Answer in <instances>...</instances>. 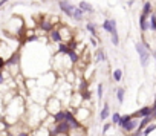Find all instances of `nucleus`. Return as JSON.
Wrapping results in <instances>:
<instances>
[{"instance_id":"obj_1","label":"nucleus","mask_w":156,"mask_h":136,"mask_svg":"<svg viewBox=\"0 0 156 136\" xmlns=\"http://www.w3.org/2000/svg\"><path fill=\"white\" fill-rule=\"evenodd\" d=\"M135 49H136V52H138V55H139V63H141V67H142V69H145V67L148 66L150 58H151V51H153V49H148V47H147L142 41L136 43V44H135Z\"/></svg>"},{"instance_id":"obj_2","label":"nucleus","mask_w":156,"mask_h":136,"mask_svg":"<svg viewBox=\"0 0 156 136\" xmlns=\"http://www.w3.org/2000/svg\"><path fill=\"white\" fill-rule=\"evenodd\" d=\"M44 109L48 110L49 115H55L58 110L63 109V103H61V99H60L57 95H51V96L48 98V101H46V107H44Z\"/></svg>"},{"instance_id":"obj_3","label":"nucleus","mask_w":156,"mask_h":136,"mask_svg":"<svg viewBox=\"0 0 156 136\" xmlns=\"http://www.w3.org/2000/svg\"><path fill=\"white\" fill-rule=\"evenodd\" d=\"M73 112H75L76 119H78V121H81L83 124L92 118V109H90V107H87V106H84V104H83V106H80L78 109H75Z\"/></svg>"},{"instance_id":"obj_4","label":"nucleus","mask_w":156,"mask_h":136,"mask_svg":"<svg viewBox=\"0 0 156 136\" xmlns=\"http://www.w3.org/2000/svg\"><path fill=\"white\" fill-rule=\"evenodd\" d=\"M138 125H139V119H138V118H132L129 122L119 125V128L122 130L124 134H132L135 130H138Z\"/></svg>"},{"instance_id":"obj_5","label":"nucleus","mask_w":156,"mask_h":136,"mask_svg":"<svg viewBox=\"0 0 156 136\" xmlns=\"http://www.w3.org/2000/svg\"><path fill=\"white\" fill-rule=\"evenodd\" d=\"M73 3H70L69 0H58V8H60V11L64 14V16H67L69 19H72V16H73Z\"/></svg>"},{"instance_id":"obj_6","label":"nucleus","mask_w":156,"mask_h":136,"mask_svg":"<svg viewBox=\"0 0 156 136\" xmlns=\"http://www.w3.org/2000/svg\"><path fill=\"white\" fill-rule=\"evenodd\" d=\"M57 28L60 29V34H61V40L64 41V43H69V41H72L73 38H75V35L72 34V29L67 26V25H57Z\"/></svg>"},{"instance_id":"obj_7","label":"nucleus","mask_w":156,"mask_h":136,"mask_svg":"<svg viewBox=\"0 0 156 136\" xmlns=\"http://www.w3.org/2000/svg\"><path fill=\"white\" fill-rule=\"evenodd\" d=\"M83 103H84V99H83V95H81V92H73L72 93V96H70V99H69V107L72 109V110H75V109H78L80 106H83Z\"/></svg>"},{"instance_id":"obj_8","label":"nucleus","mask_w":156,"mask_h":136,"mask_svg":"<svg viewBox=\"0 0 156 136\" xmlns=\"http://www.w3.org/2000/svg\"><path fill=\"white\" fill-rule=\"evenodd\" d=\"M38 28L43 31V32H49V31H52L54 28H55V25L52 23V20H51V17H48V16H41L40 17V20H38Z\"/></svg>"},{"instance_id":"obj_9","label":"nucleus","mask_w":156,"mask_h":136,"mask_svg":"<svg viewBox=\"0 0 156 136\" xmlns=\"http://www.w3.org/2000/svg\"><path fill=\"white\" fill-rule=\"evenodd\" d=\"M103 29L107 32V34H115V32H118V23H116V20L115 19H106L104 22H103Z\"/></svg>"},{"instance_id":"obj_10","label":"nucleus","mask_w":156,"mask_h":136,"mask_svg":"<svg viewBox=\"0 0 156 136\" xmlns=\"http://www.w3.org/2000/svg\"><path fill=\"white\" fill-rule=\"evenodd\" d=\"M147 115H153V107H151V106H142V107H139L136 112L132 113V116H133V118H138V119H141V118H144V116H147Z\"/></svg>"},{"instance_id":"obj_11","label":"nucleus","mask_w":156,"mask_h":136,"mask_svg":"<svg viewBox=\"0 0 156 136\" xmlns=\"http://www.w3.org/2000/svg\"><path fill=\"white\" fill-rule=\"evenodd\" d=\"M139 29L141 32H148L150 31V22H148V17L145 14H139Z\"/></svg>"},{"instance_id":"obj_12","label":"nucleus","mask_w":156,"mask_h":136,"mask_svg":"<svg viewBox=\"0 0 156 136\" xmlns=\"http://www.w3.org/2000/svg\"><path fill=\"white\" fill-rule=\"evenodd\" d=\"M48 35H49V40L52 41V43H55V44H58V43H61L63 40H61V34H60V29L55 26L52 31H49L48 32Z\"/></svg>"},{"instance_id":"obj_13","label":"nucleus","mask_w":156,"mask_h":136,"mask_svg":"<svg viewBox=\"0 0 156 136\" xmlns=\"http://www.w3.org/2000/svg\"><path fill=\"white\" fill-rule=\"evenodd\" d=\"M156 118L153 116V115H147V116H144V118H141L139 119V125H138V130H144L148 124H151L153 121H154Z\"/></svg>"},{"instance_id":"obj_14","label":"nucleus","mask_w":156,"mask_h":136,"mask_svg":"<svg viewBox=\"0 0 156 136\" xmlns=\"http://www.w3.org/2000/svg\"><path fill=\"white\" fill-rule=\"evenodd\" d=\"M78 6H80L81 8V11L84 12V14H95V9H94V6L89 3V2H84V0H81V2L80 3H78Z\"/></svg>"},{"instance_id":"obj_15","label":"nucleus","mask_w":156,"mask_h":136,"mask_svg":"<svg viewBox=\"0 0 156 136\" xmlns=\"http://www.w3.org/2000/svg\"><path fill=\"white\" fill-rule=\"evenodd\" d=\"M109 115H110V104H109V101H104V106L100 112V121H106L109 118Z\"/></svg>"},{"instance_id":"obj_16","label":"nucleus","mask_w":156,"mask_h":136,"mask_svg":"<svg viewBox=\"0 0 156 136\" xmlns=\"http://www.w3.org/2000/svg\"><path fill=\"white\" fill-rule=\"evenodd\" d=\"M83 19H84V12L81 11V8L78 6V5H75V6H73V16H72V20H75V22H83Z\"/></svg>"},{"instance_id":"obj_17","label":"nucleus","mask_w":156,"mask_h":136,"mask_svg":"<svg viewBox=\"0 0 156 136\" xmlns=\"http://www.w3.org/2000/svg\"><path fill=\"white\" fill-rule=\"evenodd\" d=\"M94 60H95V63L107 61V55H106V52H104L101 47H97V51H95V55H94Z\"/></svg>"},{"instance_id":"obj_18","label":"nucleus","mask_w":156,"mask_h":136,"mask_svg":"<svg viewBox=\"0 0 156 136\" xmlns=\"http://www.w3.org/2000/svg\"><path fill=\"white\" fill-rule=\"evenodd\" d=\"M142 14H145L147 17H150V14L153 12V5H151V2H148V0H147V2H144L142 3V11H141Z\"/></svg>"},{"instance_id":"obj_19","label":"nucleus","mask_w":156,"mask_h":136,"mask_svg":"<svg viewBox=\"0 0 156 136\" xmlns=\"http://www.w3.org/2000/svg\"><path fill=\"white\" fill-rule=\"evenodd\" d=\"M54 116V121H55V124L57 122H61V121H66V109H61V110H58L55 115H52Z\"/></svg>"},{"instance_id":"obj_20","label":"nucleus","mask_w":156,"mask_h":136,"mask_svg":"<svg viewBox=\"0 0 156 136\" xmlns=\"http://www.w3.org/2000/svg\"><path fill=\"white\" fill-rule=\"evenodd\" d=\"M86 29L90 32L92 37H97V38H98V29H97V26H95L94 22H87V23H86Z\"/></svg>"},{"instance_id":"obj_21","label":"nucleus","mask_w":156,"mask_h":136,"mask_svg":"<svg viewBox=\"0 0 156 136\" xmlns=\"http://www.w3.org/2000/svg\"><path fill=\"white\" fill-rule=\"evenodd\" d=\"M19 61H20V55H19V54H12V55L6 60V66H8V67L16 66V64H19Z\"/></svg>"},{"instance_id":"obj_22","label":"nucleus","mask_w":156,"mask_h":136,"mask_svg":"<svg viewBox=\"0 0 156 136\" xmlns=\"http://www.w3.org/2000/svg\"><path fill=\"white\" fill-rule=\"evenodd\" d=\"M64 77H66V81L69 83V84H73L75 81H76V74H75V71H67L66 74H64Z\"/></svg>"},{"instance_id":"obj_23","label":"nucleus","mask_w":156,"mask_h":136,"mask_svg":"<svg viewBox=\"0 0 156 136\" xmlns=\"http://www.w3.org/2000/svg\"><path fill=\"white\" fill-rule=\"evenodd\" d=\"M124 98H126V89L124 87H116V101L119 104H122Z\"/></svg>"},{"instance_id":"obj_24","label":"nucleus","mask_w":156,"mask_h":136,"mask_svg":"<svg viewBox=\"0 0 156 136\" xmlns=\"http://www.w3.org/2000/svg\"><path fill=\"white\" fill-rule=\"evenodd\" d=\"M69 51H70L69 43H64V41L58 43V46H57V52H60V54H66V55H67V52H69Z\"/></svg>"},{"instance_id":"obj_25","label":"nucleus","mask_w":156,"mask_h":136,"mask_svg":"<svg viewBox=\"0 0 156 136\" xmlns=\"http://www.w3.org/2000/svg\"><path fill=\"white\" fill-rule=\"evenodd\" d=\"M148 22H150V32H154L156 34V12H151L150 14Z\"/></svg>"},{"instance_id":"obj_26","label":"nucleus","mask_w":156,"mask_h":136,"mask_svg":"<svg viewBox=\"0 0 156 136\" xmlns=\"http://www.w3.org/2000/svg\"><path fill=\"white\" fill-rule=\"evenodd\" d=\"M156 130V124L154 122H151V124H148L144 130H142V136H150V133L151 131H154Z\"/></svg>"},{"instance_id":"obj_27","label":"nucleus","mask_w":156,"mask_h":136,"mask_svg":"<svg viewBox=\"0 0 156 136\" xmlns=\"http://www.w3.org/2000/svg\"><path fill=\"white\" fill-rule=\"evenodd\" d=\"M113 80H115L116 83H121V80H122V71L119 69V67L113 71Z\"/></svg>"},{"instance_id":"obj_28","label":"nucleus","mask_w":156,"mask_h":136,"mask_svg":"<svg viewBox=\"0 0 156 136\" xmlns=\"http://www.w3.org/2000/svg\"><path fill=\"white\" fill-rule=\"evenodd\" d=\"M103 95H104V84L98 83V86H97V96H98V99H101Z\"/></svg>"},{"instance_id":"obj_29","label":"nucleus","mask_w":156,"mask_h":136,"mask_svg":"<svg viewBox=\"0 0 156 136\" xmlns=\"http://www.w3.org/2000/svg\"><path fill=\"white\" fill-rule=\"evenodd\" d=\"M119 119H121V115H119L118 112L112 113V118H110V121H112V124H113V125H118V124H119Z\"/></svg>"},{"instance_id":"obj_30","label":"nucleus","mask_w":156,"mask_h":136,"mask_svg":"<svg viewBox=\"0 0 156 136\" xmlns=\"http://www.w3.org/2000/svg\"><path fill=\"white\" fill-rule=\"evenodd\" d=\"M132 118H133L132 115H121V119H119V124H118V125H122V124L129 122V121H130Z\"/></svg>"},{"instance_id":"obj_31","label":"nucleus","mask_w":156,"mask_h":136,"mask_svg":"<svg viewBox=\"0 0 156 136\" xmlns=\"http://www.w3.org/2000/svg\"><path fill=\"white\" fill-rule=\"evenodd\" d=\"M110 40H112L113 46H118V44H119V35H118V32L112 34V35H110Z\"/></svg>"},{"instance_id":"obj_32","label":"nucleus","mask_w":156,"mask_h":136,"mask_svg":"<svg viewBox=\"0 0 156 136\" xmlns=\"http://www.w3.org/2000/svg\"><path fill=\"white\" fill-rule=\"evenodd\" d=\"M81 95H83V99H84V101H90V99H92V92H90L89 89H87V90H84Z\"/></svg>"},{"instance_id":"obj_33","label":"nucleus","mask_w":156,"mask_h":136,"mask_svg":"<svg viewBox=\"0 0 156 136\" xmlns=\"http://www.w3.org/2000/svg\"><path fill=\"white\" fill-rule=\"evenodd\" d=\"M112 125H113V124H112V121H110V122H104V125H103V134H107V133H109V130L112 128Z\"/></svg>"},{"instance_id":"obj_34","label":"nucleus","mask_w":156,"mask_h":136,"mask_svg":"<svg viewBox=\"0 0 156 136\" xmlns=\"http://www.w3.org/2000/svg\"><path fill=\"white\" fill-rule=\"evenodd\" d=\"M90 44H92V46L97 49V47H98V38L95 40V37H92V38H90Z\"/></svg>"},{"instance_id":"obj_35","label":"nucleus","mask_w":156,"mask_h":136,"mask_svg":"<svg viewBox=\"0 0 156 136\" xmlns=\"http://www.w3.org/2000/svg\"><path fill=\"white\" fill-rule=\"evenodd\" d=\"M130 136H142V130H135Z\"/></svg>"},{"instance_id":"obj_36","label":"nucleus","mask_w":156,"mask_h":136,"mask_svg":"<svg viewBox=\"0 0 156 136\" xmlns=\"http://www.w3.org/2000/svg\"><path fill=\"white\" fill-rule=\"evenodd\" d=\"M5 66H6V60L0 57V69H2V67H5Z\"/></svg>"},{"instance_id":"obj_37","label":"nucleus","mask_w":156,"mask_h":136,"mask_svg":"<svg viewBox=\"0 0 156 136\" xmlns=\"http://www.w3.org/2000/svg\"><path fill=\"white\" fill-rule=\"evenodd\" d=\"M5 83V75H3V72H0V86H2Z\"/></svg>"},{"instance_id":"obj_38","label":"nucleus","mask_w":156,"mask_h":136,"mask_svg":"<svg viewBox=\"0 0 156 136\" xmlns=\"http://www.w3.org/2000/svg\"><path fill=\"white\" fill-rule=\"evenodd\" d=\"M17 136H29V133H28V131H20Z\"/></svg>"},{"instance_id":"obj_39","label":"nucleus","mask_w":156,"mask_h":136,"mask_svg":"<svg viewBox=\"0 0 156 136\" xmlns=\"http://www.w3.org/2000/svg\"><path fill=\"white\" fill-rule=\"evenodd\" d=\"M8 2H9V0H0V8H2L5 3H8Z\"/></svg>"},{"instance_id":"obj_40","label":"nucleus","mask_w":156,"mask_h":136,"mask_svg":"<svg viewBox=\"0 0 156 136\" xmlns=\"http://www.w3.org/2000/svg\"><path fill=\"white\" fill-rule=\"evenodd\" d=\"M54 136H69V133H57V134H54Z\"/></svg>"},{"instance_id":"obj_41","label":"nucleus","mask_w":156,"mask_h":136,"mask_svg":"<svg viewBox=\"0 0 156 136\" xmlns=\"http://www.w3.org/2000/svg\"><path fill=\"white\" fill-rule=\"evenodd\" d=\"M133 3H135V0H129V2H127V6H133Z\"/></svg>"},{"instance_id":"obj_42","label":"nucleus","mask_w":156,"mask_h":136,"mask_svg":"<svg viewBox=\"0 0 156 136\" xmlns=\"http://www.w3.org/2000/svg\"><path fill=\"white\" fill-rule=\"evenodd\" d=\"M151 57L154 58V63H156V51H151Z\"/></svg>"},{"instance_id":"obj_43","label":"nucleus","mask_w":156,"mask_h":136,"mask_svg":"<svg viewBox=\"0 0 156 136\" xmlns=\"http://www.w3.org/2000/svg\"><path fill=\"white\" fill-rule=\"evenodd\" d=\"M29 136H37V134L35 133H29Z\"/></svg>"}]
</instances>
